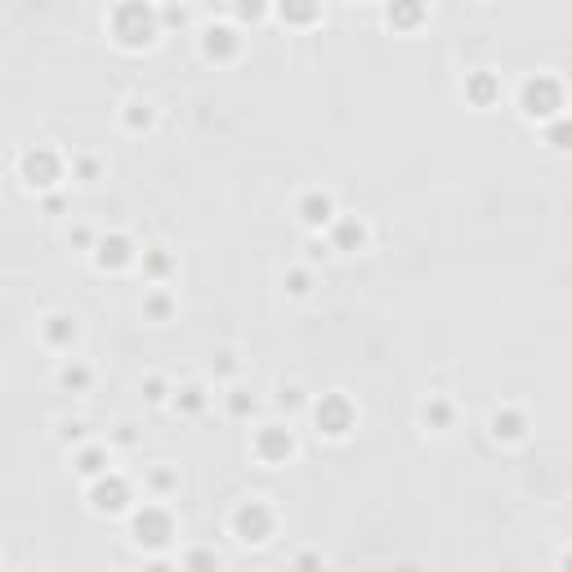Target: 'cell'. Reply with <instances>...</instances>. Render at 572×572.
Masks as SVG:
<instances>
[{
	"mask_svg": "<svg viewBox=\"0 0 572 572\" xmlns=\"http://www.w3.org/2000/svg\"><path fill=\"white\" fill-rule=\"evenodd\" d=\"M273 528H278V514L260 497L233 505V514H228V537H233L237 546H264V541L273 537Z\"/></svg>",
	"mask_w": 572,
	"mask_h": 572,
	"instance_id": "cell-5",
	"label": "cell"
},
{
	"mask_svg": "<svg viewBox=\"0 0 572 572\" xmlns=\"http://www.w3.org/2000/svg\"><path fill=\"white\" fill-rule=\"evenodd\" d=\"M425 18H429V0H385L389 32H416Z\"/></svg>",
	"mask_w": 572,
	"mask_h": 572,
	"instance_id": "cell-16",
	"label": "cell"
},
{
	"mask_svg": "<svg viewBox=\"0 0 572 572\" xmlns=\"http://www.w3.org/2000/svg\"><path fill=\"white\" fill-rule=\"evenodd\" d=\"M224 412L233 416V421H251V416L260 412V398H255L251 389H242V385H228V394H224Z\"/></svg>",
	"mask_w": 572,
	"mask_h": 572,
	"instance_id": "cell-26",
	"label": "cell"
},
{
	"mask_svg": "<svg viewBox=\"0 0 572 572\" xmlns=\"http://www.w3.org/2000/svg\"><path fill=\"white\" fill-rule=\"evenodd\" d=\"M170 407H175L179 416H202L206 407H211V385H206V380H188V385H179L175 394H170Z\"/></svg>",
	"mask_w": 572,
	"mask_h": 572,
	"instance_id": "cell-22",
	"label": "cell"
},
{
	"mask_svg": "<svg viewBox=\"0 0 572 572\" xmlns=\"http://www.w3.org/2000/svg\"><path fill=\"white\" fill-rule=\"evenodd\" d=\"M126 519H130V541H135L139 550H161V546L175 541V514H170L157 497L135 505Z\"/></svg>",
	"mask_w": 572,
	"mask_h": 572,
	"instance_id": "cell-4",
	"label": "cell"
},
{
	"mask_svg": "<svg viewBox=\"0 0 572 572\" xmlns=\"http://www.w3.org/2000/svg\"><path fill=\"white\" fill-rule=\"evenodd\" d=\"M215 376H224V380L237 376V354H233V349H219V354H215Z\"/></svg>",
	"mask_w": 572,
	"mask_h": 572,
	"instance_id": "cell-38",
	"label": "cell"
},
{
	"mask_svg": "<svg viewBox=\"0 0 572 572\" xmlns=\"http://www.w3.org/2000/svg\"><path fill=\"white\" fill-rule=\"evenodd\" d=\"M175 564H179V568H219L224 559H219L215 550H184V555H179Z\"/></svg>",
	"mask_w": 572,
	"mask_h": 572,
	"instance_id": "cell-36",
	"label": "cell"
},
{
	"mask_svg": "<svg viewBox=\"0 0 572 572\" xmlns=\"http://www.w3.org/2000/svg\"><path fill=\"white\" fill-rule=\"evenodd\" d=\"M300 452V438H295L291 421H260L251 434V456L260 465H269V470H278V465H286L291 456Z\"/></svg>",
	"mask_w": 572,
	"mask_h": 572,
	"instance_id": "cell-8",
	"label": "cell"
},
{
	"mask_svg": "<svg viewBox=\"0 0 572 572\" xmlns=\"http://www.w3.org/2000/svg\"><path fill=\"white\" fill-rule=\"evenodd\" d=\"M170 394H175V389H170L166 376H157V371H152V376H143V398H148L152 407H166Z\"/></svg>",
	"mask_w": 572,
	"mask_h": 572,
	"instance_id": "cell-34",
	"label": "cell"
},
{
	"mask_svg": "<svg viewBox=\"0 0 572 572\" xmlns=\"http://www.w3.org/2000/svg\"><path fill=\"white\" fill-rule=\"evenodd\" d=\"M143 492L157 497V501L175 497V492H179V470H175V465H148V470H143Z\"/></svg>",
	"mask_w": 572,
	"mask_h": 572,
	"instance_id": "cell-24",
	"label": "cell"
},
{
	"mask_svg": "<svg viewBox=\"0 0 572 572\" xmlns=\"http://www.w3.org/2000/svg\"><path fill=\"white\" fill-rule=\"evenodd\" d=\"M152 126H157V103L143 99V94H130V99L121 103V130H126V135H148Z\"/></svg>",
	"mask_w": 572,
	"mask_h": 572,
	"instance_id": "cell-19",
	"label": "cell"
},
{
	"mask_svg": "<svg viewBox=\"0 0 572 572\" xmlns=\"http://www.w3.org/2000/svg\"><path fill=\"white\" fill-rule=\"evenodd\" d=\"M559 568H572V550H564V555H559Z\"/></svg>",
	"mask_w": 572,
	"mask_h": 572,
	"instance_id": "cell-40",
	"label": "cell"
},
{
	"mask_svg": "<svg viewBox=\"0 0 572 572\" xmlns=\"http://www.w3.org/2000/svg\"><path fill=\"white\" fill-rule=\"evenodd\" d=\"M139 309H143V318L148 322H170L179 313V300H175V291H170L166 282H152L148 291H143Z\"/></svg>",
	"mask_w": 572,
	"mask_h": 572,
	"instance_id": "cell-20",
	"label": "cell"
},
{
	"mask_svg": "<svg viewBox=\"0 0 572 572\" xmlns=\"http://www.w3.org/2000/svg\"><path fill=\"white\" fill-rule=\"evenodd\" d=\"M85 505H90L99 519H121V514L135 510V488H130L126 474L108 470V474L85 483Z\"/></svg>",
	"mask_w": 572,
	"mask_h": 572,
	"instance_id": "cell-6",
	"label": "cell"
},
{
	"mask_svg": "<svg viewBox=\"0 0 572 572\" xmlns=\"http://www.w3.org/2000/svg\"><path fill=\"white\" fill-rule=\"evenodd\" d=\"M139 264H143V278H148V286H152V282H166L170 278V269H175V255H170L166 246H148V251L139 255Z\"/></svg>",
	"mask_w": 572,
	"mask_h": 572,
	"instance_id": "cell-25",
	"label": "cell"
},
{
	"mask_svg": "<svg viewBox=\"0 0 572 572\" xmlns=\"http://www.w3.org/2000/svg\"><path fill=\"white\" fill-rule=\"evenodd\" d=\"M309 416H313V425H318V434H322V438H336V443L358 429V407H354V398L340 394V389H331V394L313 398V403H309Z\"/></svg>",
	"mask_w": 572,
	"mask_h": 572,
	"instance_id": "cell-7",
	"label": "cell"
},
{
	"mask_svg": "<svg viewBox=\"0 0 572 572\" xmlns=\"http://www.w3.org/2000/svg\"><path fill=\"white\" fill-rule=\"evenodd\" d=\"M528 429H532V416L523 412L519 403H501V407H492V412H488V438H492V443H501V447L523 443Z\"/></svg>",
	"mask_w": 572,
	"mask_h": 572,
	"instance_id": "cell-11",
	"label": "cell"
},
{
	"mask_svg": "<svg viewBox=\"0 0 572 572\" xmlns=\"http://www.w3.org/2000/svg\"><path fill=\"white\" fill-rule=\"evenodd\" d=\"M63 237H68L72 251H85V255H90L94 242H99V228H90V224H68V233H63Z\"/></svg>",
	"mask_w": 572,
	"mask_h": 572,
	"instance_id": "cell-35",
	"label": "cell"
},
{
	"mask_svg": "<svg viewBox=\"0 0 572 572\" xmlns=\"http://www.w3.org/2000/svg\"><path fill=\"white\" fill-rule=\"evenodd\" d=\"M197 45H202L206 63H233L237 54H242V32H237L233 23H206Z\"/></svg>",
	"mask_w": 572,
	"mask_h": 572,
	"instance_id": "cell-12",
	"label": "cell"
},
{
	"mask_svg": "<svg viewBox=\"0 0 572 572\" xmlns=\"http://www.w3.org/2000/svg\"><path fill=\"white\" fill-rule=\"evenodd\" d=\"M54 385H59L63 394H90L94 367H90V362H81V358H63L59 371H54Z\"/></svg>",
	"mask_w": 572,
	"mask_h": 572,
	"instance_id": "cell-21",
	"label": "cell"
},
{
	"mask_svg": "<svg viewBox=\"0 0 572 572\" xmlns=\"http://www.w3.org/2000/svg\"><path fill=\"white\" fill-rule=\"evenodd\" d=\"M456 403L447 394H429L425 403H421V425L429 429V434H452L456 429Z\"/></svg>",
	"mask_w": 572,
	"mask_h": 572,
	"instance_id": "cell-18",
	"label": "cell"
},
{
	"mask_svg": "<svg viewBox=\"0 0 572 572\" xmlns=\"http://www.w3.org/2000/svg\"><path fill=\"white\" fill-rule=\"evenodd\" d=\"M273 14L286 27H313L322 18V0H273Z\"/></svg>",
	"mask_w": 572,
	"mask_h": 572,
	"instance_id": "cell-23",
	"label": "cell"
},
{
	"mask_svg": "<svg viewBox=\"0 0 572 572\" xmlns=\"http://www.w3.org/2000/svg\"><path fill=\"white\" fill-rule=\"evenodd\" d=\"M108 32L121 50L130 54L148 50L161 36V5H152V0H117L108 9Z\"/></svg>",
	"mask_w": 572,
	"mask_h": 572,
	"instance_id": "cell-1",
	"label": "cell"
},
{
	"mask_svg": "<svg viewBox=\"0 0 572 572\" xmlns=\"http://www.w3.org/2000/svg\"><path fill=\"white\" fill-rule=\"evenodd\" d=\"M282 291L291 300H309L313 295V264H295V269L282 273Z\"/></svg>",
	"mask_w": 572,
	"mask_h": 572,
	"instance_id": "cell-29",
	"label": "cell"
},
{
	"mask_svg": "<svg viewBox=\"0 0 572 572\" xmlns=\"http://www.w3.org/2000/svg\"><path fill=\"white\" fill-rule=\"evenodd\" d=\"M41 211H45V215H63V211H68V202H63V193H59V188H50V193H41Z\"/></svg>",
	"mask_w": 572,
	"mask_h": 572,
	"instance_id": "cell-39",
	"label": "cell"
},
{
	"mask_svg": "<svg viewBox=\"0 0 572 572\" xmlns=\"http://www.w3.org/2000/svg\"><path fill=\"white\" fill-rule=\"evenodd\" d=\"M541 139H546L550 152H572V117L568 112H559L555 121H546V126H541Z\"/></svg>",
	"mask_w": 572,
	"mask_h": 572,
	"instance_id": "cell-27",
	"label": "cell"
},
{
	"mask_svg": "<svg viewBox=\"0 0 572 572\" xmlns=\"http://www.w3.org/2000/svg\"><path fill=\"white\" fill-rule=\"evenodd\" d=\"M461 94H465V103H470V108H492V103L501 99V81H497V72H488V68L465 72Z\"/></svg>",
	"mask_w": 572,
	"mask_h": 572,
	"instance_id": "cell-17",
	"label": "cell"
},
{
	"mask_svg": "<svg viewBox=\"0 0 572 572\" xmlns=\"http://www.w3.org/2000/svg\"><path fill=\"white\" fill-rule=\"evenodd\" d=\"M36 336H41V345L54 349V354H72L76 340H81V322H76L72 313L54 309V313H45V318L36 322Z\"/></svg>",
	"mask_w": 572,
	"mask_h": 572,
	"instance_id": "cell-13",
	"label": "cell"
},
{
	"mask_svg": "<svg viewBox=\"0 0 572 572\" xmlns=\"http://www.w3.org/2000/svg\"><path fill=\"white\" fill-rule=\"evenodd\" d=\"M112 452L117 447L112 443H99V438H90V443H81V447H72V470H76V479H99V474H108L112 470Z\"/></svg>",
	"mask_w": 572,
	"mask_h": 572,
	"instance_id": "cell-15",
	"label": "cell"
},
{
	"mask_svg": "<svg viewBox=\"0 0 572 572\" xmlns=\"http://www.w3.org/2000/svg\"><path fill=\"white\" fill-rule=\"evenodd\" d=\"M90 425H85L81 421V416H76V421H72V416H68V421H59V443L63 447H81V443H90Z\"/></svg>",
	"mask_w": 572,
	"mask_h": 572,
	"instance_id": "cell-33",
	"label": "cell"
},
{
	"mask_svg": "<svg viewBox=\"0 0 572 572\" xmlns=\"http://www.w3.org/2000/svg\"><path fill=\"white\" fill-rule=\"evenodd\" d=\"M336 197L327 193V188H304L300 197H295V219H300L309 233H327L331 224H336Z\"/></svg>",
	"mask_w": 572,
	"mask_h": 572,
	"instance_id": "cell-10",
	"label": "cell"
},
{
	"mask_svg": "<svg viewBox=\"0 0 572 572\" xmlns=\"http://www.w3.org/2000/svg\"><path fill=\"white\" fill-rule=\"evenodd\" d=\"M139 438H143V434H139L135 421H117V425L108 429V443L117 447V452H130V447H139Z\"/></svg>",
	"mask_w": 572,
	"mask_h": 572,
	"instance_id": "cell-31",
	"label": "cell"
},
{
	"mask_svg": "<svg viewBox=\"0 0 572 572\" xmlns=\"http://www.w3.org/2000/svg\"><path fill=\"white\" fill-rule=\"evenodd\" d=\"M139 242L130 233H121V228H108V233H99V242H94L90 251V264L99 273H126L130 264H139Z\"/></svg>",
	"mask_w": 572,
	"mask_h": 572,
	"instance_id": "cell-9",
	"label": "cell"
},
{
	"mask_svg": "<svg viewBox=\"0 0 572 572\" xmlns=\"http://www.w3.org/2000/svg\"><path fill=\"white\" fill-rule=\"evenodd\" d=\"M273 407H278L282 416H291V412H300V407H309V394H304V385H282L278 394H273Z\"/></svg>",
	"mask_w": 572,
	"mask_h": 572,
	"instance_id": "cell-30",
	"label": "cell"
},
{
	"mask_svg": "<svg viewBox=\"0 0 572 572\" xmlns=\"http://www.w3.org/2000/svg\"><path fill=\"white\" fill-rule=\"evenodd\" d=\"M514 103H519L523 121L546 126V121H555L559 112H564V81H559L555 72H532V76H523L519 81Z\"/></svg>",
	"mask_w": 572,
	"mask_h": 572,
	"instance_id": "cell-2",
	"label": "cell"
},
{
	"mask_svg": "<svg viewBox=\"0 0 572 572\" xmlns=\"http://www.w3.org/2000/svg\"><path fill=\"white\" fill-rule=\"evenodd\" d=\"M193 23V14H188V5H179V0H166V5H161V32H184V27Z\"/></svg>",
	"mask_w": 572,
	"mask_h": 572,
	"instance_id": "cell-32",
	"label": "cell"
},
{
	"mask_svg": "<svg viewBox=\"0 0 572 572\" xmlns=\"http://www.w3.org/2000/svg\"><path fill=\"white\" fill-rule=\"evenodd\" d=\"M14 170H18V179H23L27 193L41 197V193H50V188L63 184V175H68V157L54 152V148H45V143H32V148H23L14 157Z\"/></svg>",
	"mask_w": 572,
	"mask_h": 572,
	"instance_id": "cell-3",
	"label": "cell"
},
{
	"mask_svg": "<svg viewBox=\"0 0 572 572\" xmlns=\"http://www.w3.org/2000/svg\"><path fill=\"white\" fill-rule=\"evenodd\" d=\"M68 175L76 184H99L103 179V161L94 157V152H72L68 157Z\"/></svg>",
	"mask_w": 572,
	"mask_h": 572,
	"instance_id": "cell-28",
	"label": "cell"
},
{
	"mask_svg": "<svg viewBox=\"0 0 572 572\" xmlns=\"http://www.w3.org/2000/svg\"><path fill=\"white\" fill-rule=\"evenodd\" d=\"M322 237L331 242L336 255H358V251H367L371 228H367V219H358V215H336V224H331Z\"/></svg>",
	"mask_w": 572,
	"mask_h": 572,
	"instance_id": "cell-14",
	"label": "cell"
},
{
	"mask_svg": "<svg viewBox=\"0 0 572 572\" xmlns=\"http://www.w3.org/2000/svg\"><path fill=\"white\" fill-rule=\"evenodd\" d=\"M228 5H233V14H237V18L255 23L260 14H269V9H273V0H228Z\"/></svg>",
	"mask_w": 572,
	"mask_h": 572,
	"instance_id": "cell-37",
	"label": "cell"
}]
</instances>
